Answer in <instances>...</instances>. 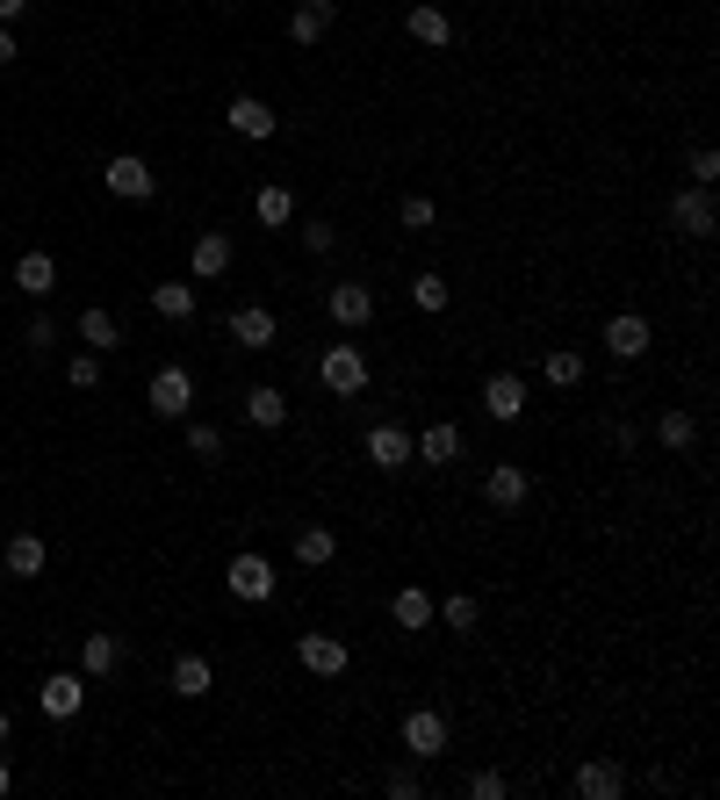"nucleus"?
<instances>
[{"instance_id":"obj_1","label":"nucleus","mask_w":720,"mask_h":800,"mask_svg":"<svg viewBox=\"0 0 720 800\" xmlns=\"http://www.w3.org/2000/svg\"><path fill=\"white\" fill-rule=\"evenodd\" d=\"M102 181H108V195H123V202H144V195H159V174L144 166L138 152H116L102 166Z\"/></svg>"},{"instance_id":"obj_2","label":"nucleus","mask_w":720,"mask_h":800,"mask_svg":"<svg viewBox=\"0 0 720 800\" xmlns=\"http://www.w3.org/2000/svg\"><path fill=\"white\" fill-rule=\"evenodd\" d=\"M317 375H325L332 397H360V390H368V361H360V347H325Z\"/></svg>"},{"instance_id":"obj_3","label":"nucleus","mask_w":720,"mask_h":800,"mask_svg":"<svg viewBox=\"0 0 720 800\" xmlns=\"http://www.w3.org/2000/svg\"><path fill=\"white\" fill-rule=\"evenodd\" d=\"M223 584H231L245 606H259V599H275V563H267V556H231Z\"/></svg>"},{"instance_id":"obj_4","label":"nucleus","mask_w":720,"mask_h":800,"mask_svg":"<svg viewBox=\"0 0 720 800\" xmlns=\"http://www.w3.org/2000/svg\"><path fill=\"white\" fill-rule=\"evenodd\" d=\"M188 404H195V375L188 368H159L152 375V411L159 418H188Z\"/></svg>"},{"instance_id":"obj_5","label":"nucleus","mask_w":720,"mask_h":800,"mask_svg":"<svg viewBox=\"0 0 720 800\" xmlns=\"http://www.w3.org/2000/svg\"><path fill=\"white\" fill-rule=\"evenodd\" d=\"M404 750L411 757H446V714H432V707L404 714Z\"/></svg>"},{"instance_id":"obj_6","label":"nucleus","mask_w":720,"mask_h":800,"mask_svg":"<svg viewBox=\"0 0 720 800\" xmlns=\"http://www.w3.org/2000/svg\"><path fill=\"white\" fill-rule=\"evenodd\" d=\"M231 339H239L245 353H267L275 347V311H267V303H239V311H231Z\"/></svg>"},{"instance_id":"obj_7","label":"nucleus","mask_w":720,"mask_h":800,"mask_svg":"<svg viewBox=\"0 0 720 800\" xmlns=\"http://www.w3.org/2000/svg\"><path fill=\"white\" fill-rule=\"evenodd\" d=\"M670 224L685 231V239H713V224H720V217H713V195H706V188H685L677 202H670Z\"/></svg>"},{"instance_id":"obj_8","label":"nucleus","mask_w":720,"mask_h":800,"mask_svg":"<svg viewBox=\"0 0 720 800\" xmlns=\"http://www.w3.org/2000/svg\"><path fill=\"white\" fill-rule=\"evenodd\" d=\"M36 699H44V714H51V721H72V714L86 707V685H80V671H51Z\"/></svg>"},{"instance_id":"obj_9","label":"nucleus","mask_w":720,"mask_h":800,"mask_svg":"<svg viewBox=\"0 0 720 800\" xmlns=\"http://www.w3.org/2000/svg\"><path fill=\"white\" fill-rule=\"evenodd\" d=\"M605 347H613V361H641V353H649V317L619 311L613 325H605Z\"/></svg>"},{"instance_id":"obj_10","label":"nucleus","mask_w":720,"mask_h":800,"mask_svg":"<svg viewBox=\"0 0 720 800\" xmlns=\"http://www.w3.org/2000/svg\"><path fill=\"white\" fill-rule=\"evenodd\" d=\"M295 657H303V671H317V679H339L346 663H353L339 635H303V642H295Z\"/></svg>"},{"instance_id":"obj_11","label":"nucleus","mask_w":720,"mask_h":800,"mask_svg":"<svg viewBox=\"0 0 720 800\" xmlns=\"http://www.w3.org/2000/svg\"><path fill=\"white\" fill-rule=\"evenodd\" d=\"M483 498L498 505V512H519V505H526V469H519V462H498V469L483 476Z\"/></svg>"},{"instance_id":"obj_12","label":"nucleus","mask_w":720,"mask_h":800,"mask_svg":"<svg viewBox=\"0 0 720 800\" xmlns=\"http://www.w3.org/2000/svg\"><path fill=\"white\" fill-rule=\"evenodd\" d=\"M390 621L404 627V635H426V627H432V592H426V584H404V592L390 599Z\"/></svg>"},{"instance_id":"obj_13","label":"nucleus","mask_w":720,"mask_h":800,"mask_svg":"<svg viewBox=\"0 0 720 800\" xmlns=\"http://www.w3.org/2000/svg\"><path fill=\"white\" fill-rule=\"evenodd\" d=\"M223 123H231L239 138H275V108L259 102V94H239V102L223 108Z\"/></svg>"},{"instance_id":"obj_14","label":"nucleus","mask_w":720,"mask_h":800,"mask_svg":"<svg viewBox=\"0 0 720 800\" xmlns=\"http://www.w3.org/2000/svg\"><path fill=\"white\" fill-rule=\"evenodd\" d=\"M368 317H375V297H368L360 281H339V289H332V325L360 332V325H368Z\"/></svg>"},{"instance_id":"obj_15","label":"nucleus","mask_w":720,"mask_h":800,"mask_svg":"<svg viewBox=\"0 0 720 800\" xmlns=\"http://www.w3.org/2000/svg\"><path fill=\"white\" fill-rule=\"evenodd\" d=\"M483 411L512 426V418L526 411V383H519V375H490V383H483Z\"/></svg>"},{"instance_id":"obj_16","label":"nucleus","mask_w":720,"mask_h":800,"mask_svg":"<svg viewBox=\"0 0 720 800\" xmlns=\"http://www.w3.org/2000/svg\"><path fill=\"white\" fill-rule=\"evenodd\" d=\"M15 289H22V297H51V289H58V260H51V253H22V260H15Z\"/></svg>"},{"instance_id":"obj_17","label":"nucleus","mask_w":720,"mask_h":800,"mask_svg":"<svg viewBox=\"0 0 720 800\" xmlns=\"http://www.w3.org/2000/svg\"><path fill=\"white\" fill-rule=\"evenodd\" d=\"M368 462H382V469L411 462V433H404V426H375V433H368Z\"/></svg>"},{"instance_id":"obj_18","label":"nucleus","mask_w":720,"mask_h":800,"mask_svg":"<svg viewBox=\"0 0 720 800\" xmlns=\"http://www.w3.org/2000/svg\"><path fill=\"white\" fill-rule=\"evenodd\" d=\"M325 30H332V0H295V15H289V36H295V44H317Z\"/></svg>"},{"instance_id":"obj_19","label":"nucleus","mask_w":720,"mask_h":800,"mask_svg":"<svg viewBox=\"0 0 720 800\" xmlns=\"http://www.w3.org/2000/svg\"><path fill=\"white\" fill-rule=\"evenodd\" d=\"M223 267H231V239H223V231H202V239H195V281H217Z\"/></svg>"},{"instance_id":"obj_20","label":"nucleus","mask_w":720,"mask_h":800,"mask_svg":"<svg viewBox=\"0 0 720 800\" xmlns=\"http://www.w3.org/2000/svg\"><path fill=\"white\" fill-rule=\"evenodd\" d=\"M332 556H339V534H332V526H303V534H295V563H310V570H325Z\"/></svg>"},{"instance_id":"obj_21","label":"nucleus","mask_w":720,"mask_h":800,"mask_svg":"<svg viewBox=\"0 0 720 800\" xmlns=\"http://www.w3.org/2000/svg\"><path fill=\"white\" fill-rule=\"evenodd\" d=\"M245 418H253V426H281V418H289V397H281L275 383L245 390Z\"/></svg>"},{"instance_id":"obj_22","label":"nucleus","mask_w":720,"mask_h":800,"mask_svg":"<svg viewBox=\"0 0 720 800\" xmlns=\"http://www.w3.org/2000/svg\"><path fill=\"white\" fill-rule=\"evenodd\" d=\"M577 800H619V765H583L577 772Z\"/></svg>"},{"instance_id":"obj_23","label":"nucleus","mask_w":720,"mask_h":800,"mask_svg":"<svg viewBox=\"0 0 720 800\" xmlns=\"http://www.w3.org/2000/svg\"><path fill=\"white\" fill-rule=\"evenodd\" d=\"M8 577H44V534H15L8 541Z\"/></svg>"},{"instance_id":"obj_24","label":"nucleus","mask_w":720,"mask_h":800,"mask_svg":"<svg viewBox=\"0 0 720 800\" xmlns=\"http://www.w3.org/2000/svg\"><path fill=\"white\" fill-rule=\"evenodd\" d=\"M209 685H217V671H209L202 657H181V663H173V693H181V699H202Z\"/></svg>"},{"instance_id":"obj_25","label":"nucleus","mask_w":720,"mask_h":800,"mask_svg":"<svg viewBox=\"0 0 720 800\" xmlns=\"http://www.w3.org/2000/svg\"><path fill=\"white\" fill-rule=\"evenodd\" d=\"M152 311L159 317H195V281H159V289H152Z\"/></svg>"},{"instance_id":"obj_26","label":"nucleus","mask_w":720,"mask_h":800,"mask_svg":"<svg viewBox=\"0 0 720 800\" xmlns=\"http://www.w3.org/2000/svg\"><path fill=\"white\" fill-rule=\"evenodd\" d=\"M411 448L426 454V462H454V454H462V433H454V426H446V418H440V426H426V433H418Z\"/></svg>"},{"instance_id":"obj_27","label":"nucleus","mask_w":720,"mask_h":800,"mask_svg":"<svg viewBox=\"0 0 720 800\" xmlns=\"http://www.w3.org/2000/svg\"><path fill=\"white\" fill-rule=\"evenodd\" d=\"M541 375H548L555 390H577V383H583V353H577V347H555L548 361H541Z\"/></svg>"},{"instance_id":"obj_28","label":"nucleus","mask_w":720,"mask_h":800,"mask_svg":"<svg viewBox=\"0 0 720 800\" xmlns=\"http://www.w3.org/2000/svg\"><path fill=\"white\" fill-rule=\"evenodd\" d=\"M80 671L86 679H108V671H116V635H86L80 642Z\"/></svg>"},{"instance_id":"obj_29","label":"nucleus","mask_w":720,"mask_h":800,"mask_svg":"<svg viewBox=\"0 0 720 800\" xmlns=\"http://www.w3.org/2000/svg\"><path fill=\"white\" fill-rule=\"evenodd\" d=\"M80 339H86V347H102V353H108V347L123 339V325L102 311V303H94V311H80Z\"/></svg>"},{"instance_id":"obj_30","label":"nucleus","mask_w":720,"mask_h":800,"mask_svg":"<svg viewBox=\"0 0 720 800\" xmlns=\"http://www.w3.org/2000/svg\"><path fill=\"white\" fill-rule=\"evenodd\" d=\"M253 209H259V224H267V231H281V224L295 217V195H289V188H259Z\"/></svg>"},{"instance_id":"obj_31","label":"nucleus","mask_w":720,"mask_h":800,"mask_svg":"<svg viewBox=\"0 0 720 800\" xmlns=\"http://www.w3.org/2000/svg\"><path fill=\"white\" fill-rule=\"evenodd\" d=\"M411 36H418V44H432V51H440V44H454V22H446L440 8H411Z\"/></svg>"},{"instance_id":"obj_32","label":"nucleus","mask_w":720,"mask_h":800,"mask_svg":"<svg viewBox=\"0 0 720 800\" xmlns=\"http://www.w3.org/2000/svg\"><path fill=\"white\" fill-rule=\"evenodd\" d=\"M655 440H663L670 454H685L692 448V418L685 411H663V418H655Z\"/></svg>"},{"instance_id":"obj_33","label":"nucleus","mask_w":720,"mask_h":800,"mask_svg":"<svg viewBox=\"0 0 720 800\" xmlns=\"http://www.w3.org/2000/svg\"><path fill=\"white\" fill-rule=\"evenodd\" d=\"M432 613H440V621L454 627V635H468V627H476V599H468V592H454L446 606H432Z\"/></svg>"},{"instance_id":"obj_34","label":"nucleus","mask_w":720,"mask_h":800,"mask_svg":"<svg viewBox=\"0 0 720 800\" xmlns=\"http://www.w3.org/2000/svg\"><path fill=\"white\" fill-rule=\"evenodd\" d=\"M411 303H418V311H446V275H418L411 281Z\"/></svg>"},{"instance_id":"obj_35","label":"nucleus","mask_w":720,"mask_h":800,"mask_svg":"<svg viewBox=\"0 0 720 800\" xmlns=\"http://www.w3.org/2000/svg\"><path fill=\"white\" fill-rule=\"evenodd\" d=\"M188 448L202 454V462H223V433L217 426H188Z\"/></svg>"},{"instance_id":"obj_36","label":"nucleus","mask_w":720,"mask_h":800,"mask_svg":"<svg viewBox=\"0 0 720 800\" xmlns=\"http://www.w3.org/2000/svg\"><path fill=\"white\" fill-rule=\"evenodd\" d=\"M66 383L72 390H94V383H102V353H80V361L66 368Z\"/></svg>"},{"instance_id":"obj_37","label":"nucleus","mask_w":720,"mask_h":800,"mask_svg":"<svg viewBox=\"0 0 720 800\" xmlns=\"http://www.w3.org/2000/svg\"><path fill=\"white\" fill-rule=\"evenodd\" d=\"M396 224H404V231H426V224H432V202H426V195H404V209H396Z\"/></svg>"},{"instance_id":"obj_38","label":"nucleus","mask_w":720,"mask_h":800,"mask_svg":"<svg viewBox=\"0 0 720 800\" xmlns=\"http://www.w3.org/2000/svg\"><path fill=\"white\" fill-rule=\"evenodd\" d=\"M692 181H699V188H713V181H720V152H713V144L692 152Z\"/></svg>"},{"instance_id":"obj_39","label":"nucleus","mask_w":720,"mask_h":800,"mask_svg":"<svg viewBox=\"0 0 720 800\" xmlns=\"http://www.w3.org/2000/svg\"><path fill=\"white\" fill-rule=\"evenodd\" d=\"M468 793H476V800H504V772H476V779H468Z\"/></svg>"},{"instance_id":"obj_40","label":"nucleus","mask_w":720,"mask_h":800,"mask_svg":"<svg viewBox=\"0 0 720 800\" xmlns=\"http://www.w3.org/2000/svg\"><path fill=\"white\" fill-rule=\"evenodd\" d=\"M303 245H310V253H332V245H339V231H332V224H303Z\"/></svg>"},{"instance_id":"obj_41","label":"nucleus","mask_w":720,"mask_h":800,"mask_svg":"<svg viewBox=\"0 0 720 800\" xmlns=\"http://www.w3.org/2000/svg\"><path fill=\"white\" fill-rule=\"evenodd\" d=\"M390 800H418V779H411V772H390Z\"/></svg>"},{"instance_id":"obj_42","label":"nucleus","mask_w":720,"mask_h":800,"mask_svg":"<svg viewBox=\"0 0 720 800\" xmlns=\"http://www.w3.org/2000/svg\"><path fill=\"white\" fill-rule=\"evenodd\" d=\"M15 58H22V51H15V36L0 30V66H15Z\"/></svg>"},{"instance_id":"obj_43","label":"nucleus","mask_w":720,"mask_h":800,"mask_svg":"<svg viewBox=\"0 0 720 800\" xmlns=\"http://www.w3.org/2000/svg\"><path fill=\"white\" fill-rule=\"evenodd\" d=\"M22 8H30V0H0V22H15Z\"/></svg>"},{"instance_id":"obj_44","label":"nucleus","mask_w":720,"mask_h":800,"mask_svg":"<svg viewBox=\"0 0 720 800\" xmlns=\"http://www.w3.org/2000/svg\"><path fill=\"white\" fill-rule=\"evenodd\" d=\"M8 735H15V721H8V714H0V743H8Z\"/></svg>"},{"instance_id":"obj_45","label":"nucleus","mask_w":720,"mask_h":800,"mask_svg":"<svg viewBox=\"0 0 720 800\" xmlns=\"http://www.w3.org/2000/svg\"><path fill=\"white\" fill-rule=\"evenodd\" d=\"M8 786H15V779H8V765H0V800H8Z\"/></svg>"}]
</instances>
